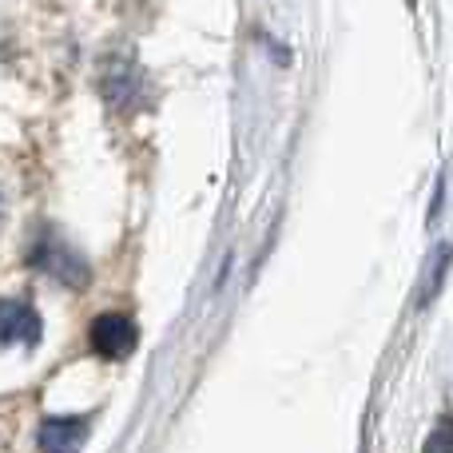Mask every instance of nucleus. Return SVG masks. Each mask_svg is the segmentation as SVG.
Segmentation results:
<instances>
[{
    "instance_id": "obj_1",
    "label": "nucleus",
    "mask_w": 453,
    "mask_h": 453,
    "mask_svg": "<svg viewBox=\"0 0 453 453\" xmlns=\"http://www.w3.org/2000/svg\"><path fill=\"white\" fill-rule=\"evenodd\" d=\"M88 342H92V350L100 354V358H127V354L135 350V342H140V330H135V322L127 319V314H100V319L88 326Z\"/></svg>"
},
{
    "instance_id": "obj_2",
    "label": "nucleus",
    "mask_w": 453,
    "mask_h": 453,
    "mask_svg": "<svg viewBox=\"0 0 453 453\" xmlns=\"http://www.w3.org/2000/svg\"><path fill=\"white\" fill-rule=\"evenodd\" d=\"M28 258L40 266V271H48L52 279H60V282H72V287H80V282L88 279V263L64 239H56V234L36 239V247H32Z\"/></svg>"
},
{
    "instance_id": "obj_3",
    "label": "nucleus",
    "mask_w": 453,
    "mask_h": 453,
    "mask_svg": "<svg viewBox=\"0 0 453 453\" xmlns=\"http://www.w3.org/2000/svg\"><path fill=\"white\" fill-rule=\"evenodd\" d=\"M88 418H48L40 426V453H80L88 441Z\"/></svg>"
},
{
    "instance_id": "obj_4",
    "label": "nucleus",
    "mask_w": 453,
    "mask_h": 453,
    "mask_svg": "<svg viewBox=\"0 0 453 453\" xmlns=\"http://www.w3.org/2000/svg\"><path fill=\"white\" fill-rule=\"evenodd\" d=\"M0 330H4V342H24V346H36L40 342V330H44V322H40L36 306L24 303V298H8L4 306H0Z\"/></svg>"
},
{
    "instance_id": "obj_5",
    "label": "nucleus",
    "mask_w": 453,
    "mask_h": 453,
    "mask_svg": "<svg viewBox=\"0 0 453 453\" xmlns=\"http://www.w3.org/2000/svg\"><path fill=\"white\" fill-rule=\"evenodd\" d=\"M426 453H453V418L438 422V430H434L430 441H426Z\"/></svg>"
},
{
    "instance_id": "obj_6",
    "label": "nucleus",
    "mask_w": 453,
    "mask_h": 453,
    "mask_svg": "<svg viewBox=\"0 0 453 453\" xmlns=\"http://www.w3.org/2000/svg\"><path fill=\"white\" fill-rule=\"evenodd\" d=\"M410 4H414V0H410Z\"/></svg>"
}]
</instances>
